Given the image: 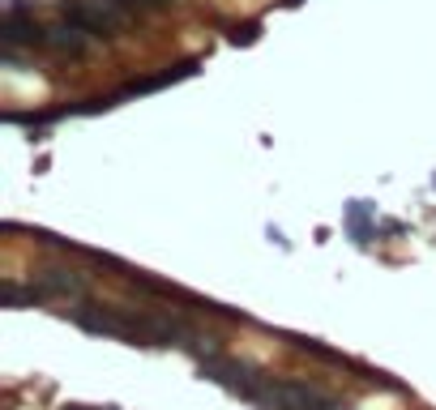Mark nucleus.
<instances>
[{
    "label": "nucleus",
    "mask_w": 436,
    "mask_h": 410,
    "mask_svg": "<svg viewBox=\"0 0 436 410\" xmlns=\"http://www.w3.org/2000/svg\"><path fill=\"white\" fill-rule=\"evenodd\" d=\"M64 410H86V406H64Z\"/></svg>",
    "instance_id": "0eeeda50"
},
{
    "label": "nucleus",
    "mask_w": 436,
    "mask_h": 410,
    "mask_svg": "<svg viewBox=\"0 0 436 410\" xmlns=\"http://www.w3.org/2000/svg\"><path fill=\"white\" fill-rule=\"evenodd\" d=\"M231 39H235V43H253V39H257V26H244V30H235Z\"/></svg>",
    "instance_id": "423d86ee"
},
{
    "label": "nucleus",
    "mask_w": 436,
    "mask_h": 410,
    "mask_svg": "<svg viewBox=\"0 0 436 410\" xmlns=\"http://www.w3.org/2000/svg\"><path fill=\"white\" fill-rule=\"evenodd\" d=\"M111 4H116L120 13H128V17H133V13H150V9H158L163 0H111Z\"/></svg>",
    "instance_id": "39448f33"
},
{
    "label": "nucleus",
    "mask_w": 436,
    "mask_h": 410,
    "mask_svg": "<svg viewBox=\"0 0 436 410\" xmlns=\"http://www.w3.org/2000/svg\"><path fill=\"white\" fill-rule=\"evenodd\" d=\"M347 222H351V240L355 244H368L372 227H368V201H351L347 205Z\"/></svg>",
    "instance_id": "20e7f679"
},
{
    "label": "nucleus",
    "mask_w": 436,
    "mask_h": 410,
    "mask_svg": "<svg viewBox=\"0 0 436 410\" xmlns=\"http://www.w3.org/2000/svg\"><path fill=\"white\" fill-rule=\"evenodd\" d=\"M86 39H90V30H81V26H73V21H56L51 30H47V43L43 47H51V51H86Z\"/></svg>",
    "instance_id": "f03ea898"
},
{
    "label": "nucleus",
    "mask_w": 436,
    "mask_h": 410,
    "mask_svg": "<svg viewBox=\"0 0 436 410\" xmlns=\"http://www.w3.org/2000/svg\"><path fill=\"white\" fill-rule=\"evenodd\" d=\"M4 47H17V43H30V47H43L47 43V30L34 21V17H26V4H9V13H4Z\"/></svg>",
    "instance_id": "f257e3e1"
},
{
    "label": "nucleus",
    "mask_w": 436,
    "mask_h": 410,
    "mask_svg": "<svg viewBox=\"0 0 436 410\" xmlns=\"http://www.w3.org/2000/svg\"><path fill=\"white\" fill-rule=\"evenodd\" d=\"M39 287H43V295H81L86 278H81L77 270L56 265V270H43V274H39Z\"/></svg>",
    "instance_id": "7ed1b4c3"
}]
</instances>
